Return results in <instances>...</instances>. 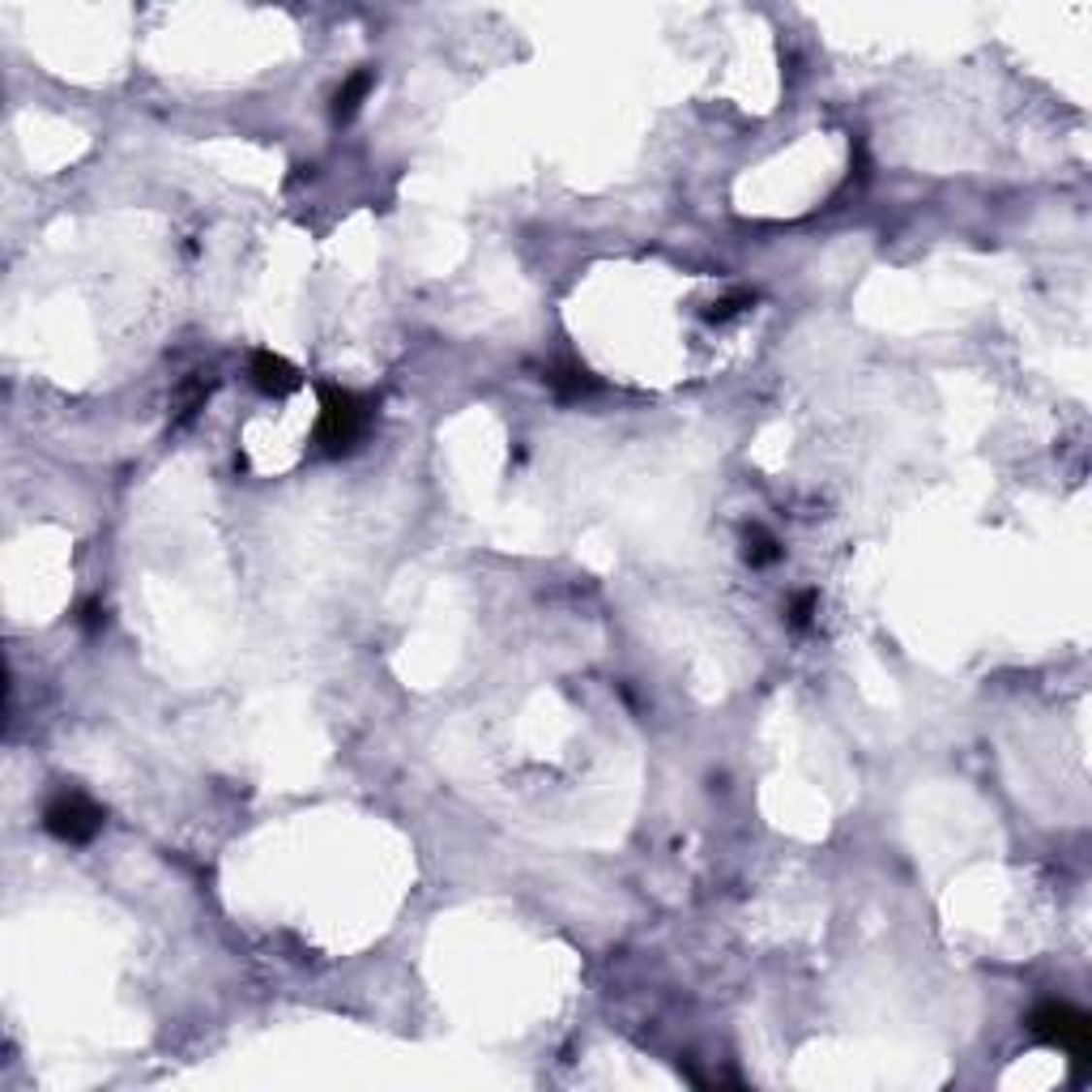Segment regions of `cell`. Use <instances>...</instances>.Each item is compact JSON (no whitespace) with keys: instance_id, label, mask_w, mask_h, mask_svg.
<instances>
[{"instance_id":"1","label":"cell","mask_w":1092,"mask_h":1092,"mask_svg":"<svg viewBox=\"0 0 1092 1092\" xmlns=\"http://www.w3.org/2000/svg\"><path fill=\"white\" fill-rule=\"evenodd\" d=\"M363 432H368V405H363L355 393L346 389H329L325 393V410H320V427H316V440L325 444V453H350Z\"/></svg>"},{"instance_id":"2","label":"cell","mask_w":1092,"mask_h":1092,"mask_svg":"<svg viewBox=\"0 0 1092 1092\" xmlns=\"http://www.w3.org/2000/svg\"><path fill=\"white\" fill-rule=\"evenodd\" d=\"M1029 1033L1042 1037V1042H1050V1045H1058V1050H1067L1076 1063H1084V1058H1088L1092 1024H1088L1084 1012L1072 1008V1003H1042V1008L1029 1015Z\"/></svg>"},{"instance_id":"3","label":"cell","mask_w":1092,"mask_h":1092,"mask_svg":"<svg viewBox=\"0 0 1092 1092\" xmlns=\"http://www.w3.org/2000/svg\"><path fill=\"white\" fill-rule=\"evenodd\" d=\"M43 828L51 832V837L69 841V845H81L90 841L94 832L103 828V811L99 802H90L85 794H78V789H69V794L51 798L48 811H43Z\"/></svg>"},{"instance_id":"4","label":"cell","mask_w":1092,"mask_h":1092,"mask_svg":"<svg viewBox=\"0 0 1092 1092\" xmlns=\"http://www.w3.org/2000/svg\"><path fill=\"white\" fill-rule=\"evenodd\" d=\"M252 384L261 393H286L295 384V371H291V363L286 359H277L273 350H256V359H252Z\"/></svg>"},{"instance_id":"5","label":"cell","mask_w":1092,"mask_h":1092,"mask_svg":"<svg viewBox=\"0 0 1092 1092\" xmlns=\"http://www.w3.org/2000/svg\"><path fill=\"white\" fill-rule=\"evenodd\" d=\"M743 555H747V563H752V567L777 563V560H781V542H777L764 526H752V530H747V546H743Z\"/></svg>"},{"instance_id":"6","label":"cell","mask_w":1092,"mask_h":1092,"mask_svg":"<svg viewBox=\"0 0 1092 1092\" xmlns=\"http://www.w3.org/2000/svg\"><path fill=\"white\" fill-rule=\"evenodd\" d=\"M368 90H371V73H355V78H346V85H341L337 99H334V115H337V120H350V115L359 112V103L368 99Z\"/></svg>"},{"instance_id":"7","label":"cell","mask_w":1092,"mask_h":1092,"mask_svg":"<svg viewBox=\"0 0 1092 1092\" xmlns=\"http://www.w3.org/2000/svg\"><path fill=\"white\" fill-rule=\"evenodd\" d=\"M551 384L560 389V398H585V393L594 389V380H589L585 371H576V368H560L551 376Z\"/></svg>"},{"instance_id":"8","label":"cell","mask_w":1092,"mask_h":1092,"mask_svg":"<svg viewBox=\"0 0 1092 1092\" xmlns=\"http://www.w3.org/2000/svg\"><path fill=\"white\" fill-rule=\"evenodd\" d=\"M816 606H819V597H816V594H798V597H794V606H789V624H794V627H807V624H811V615H816Z\"/></svg>"},{"instance_id":"9","label":"cell","mask_w":1092,"mask_h":1092,"mask_svg":"<svg viewBox=\"0 0 1092 1092\" xmlns=\"http://www.w3.org/2000/svg\"><path fill=\"white\" fill-rule=\"evenodd\" d=\"M81 624H85V627H99V624H103V610H99V606H85V619H81Z\"/></svg>"}]
</instances>
